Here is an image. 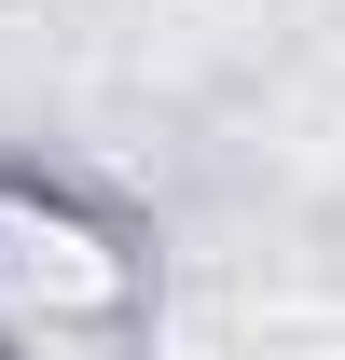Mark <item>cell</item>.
Returning <instances> with one entry per match:
<instances>
[{"mask_svg":"<svg viewBox=\"0 0 345 360\" xmlns=\"http://www.w3.org/2000/svg\"><path fill=\"white\" fill-rule=\"evenodd\" d=\"M138 305V250L83 222L69 194L0 180V347H97Z\"/></svg>","mask_w":345,"mask_h":360,"instance_id":"6da1fadb","label":"cell"}]
</instances>
